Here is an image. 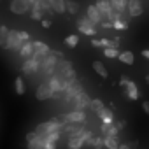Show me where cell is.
<instances>
[{
  "label": "cell",
  "mask_w": 149,
  "mask_h": 149,
  "mask_svg": "<svg viewBox=\"0 0 149 149\" xmlns=\"http://www.w3.org/2000/svg\"><path fill=\"white\" fill-rule=\"evenodd\" d=\"M60 128H63V125H61L56 118H53V119H49V121H44V123L37 125L35 132L39 133V137H44V135H47V133H51V132L60 130Z\"/></svg>",
  "instance_id": "1"
},
{
  "label": "cell",
  "mask_w": 149,
  "mask_h": 149,
  "mask_svg": "<svg viewBox=\"0 0 149 149\" xmlns=\"http://www.w3.org/2000/svg\"><path fill=\"white\" fill-rule=\"evenodd\" d=\"M56 65H58V58L49 51V54H46L42 63H40V70L46 74V76H51V74H54V70H56Z\"/></svg>",
  "instance_id": "2"
},
{
  "label": "cell",
  "mask_w": 149,
  "mask_h": 149,
  "mask_svg": "<svg viewBox=\"0 0 149 149\" xmlns=\"http://www.w3.org/2000/svg\"><path fill=\"white\" fill-rule=\"evenodd\" d=\"M23 44H25V42L21 40V37H19V33H18V30H9V35H7V44H6V47H4V49L19 51Z\"/></svg>",
  "instance_id": "3"
},
{
  "label": "cell",
  "mask_w": 149,
  "mask_h": 149,
  "mask_svg": "<svg viewBox=\"0 0 149 149\" xmlns=\"http://www.w3.org/2000/svg\"><path fill=\"white\" fill-rule=\"evenodd\" d=\"M77 25H79V32L81 33H84V35H90V37H95L97 35V25L86 16V18H81L79 21H77Z\"/></svg>",
  "instance_id": "4"
},
{
  "label": "cell",
  "mask_w": 149,
  "mask_h": 149,
  "mask_svg": "<svg viewBox=\"0 0 149 149\" xmlns=\"http://www.w3.org/2000/svg\"><path fill=\"white\" fill-rule=\"evenodd\" d=\"M42 60H44V58H37V56H30V58H26V61L23 63V67H21V70H23L25 74H32V72H37V70L40 68V63H42Z\"/></svg>",
  "instance_id": "5"
},
{
  "label": "cell",
  "mask_w": 149,
  "mask_h": 149,
  "mask_svg": "<svg viewBox=\"0 0 149 149\" xmlns=\"http://www.w3.org/2000/svg\"><path fill=\"white\" fill-rule=\"evenodd\" d=\"M9 9L14 14H26L32 9V6L28 4V0H13L11 6H9Z\"/></svg>",
  "instance_id": "6"
},
{
  "label": "cell",
  "mask_w": 149,
  "mask_h": 149,
  "mask_svg": "<svg viewBox=\"0 0 149 149\" xmlns=\"http://www.w3.org/2000/svg\"><path fill=\"white\" fill-rule=\"evenodd\" d=\"M81 91H83V86H81V83L76 79V81H74V83L65 90V100H67V102H74V98H76Z\"/></svg>",
  "instance_id": "7"
},
{
  "label": "cell",
  "mask_w": 149,
  "mask_h": 149,
  "mask_svg": "<svg viewBox=\"0 0 149 149\" xmlns=\"http://www.w3.org/2000/svg\"><path fill=\"white\" fill-rule=\"evenodd\" d=\"M47 83H49V86H51V90H53V95H54V93H65V90H67V84L56 76V74H51Z\"/></svg>",
  "instance_id": "8"
},
{
  "label": "cell",
  "mask_w": 149,
  "mask_h": 149,
  "mask_svg": "<svg viewBox=\"0 0 149 149\" xmlns=\"http://www.w3.org/2000/svg\"><path fill=\"white\" fill-rule=\"evenodd\" d=\"M74 107H76V111H84V107H90V104H91V98L88 97V93H84V91H81L76 98H74Z\"/></svg>",
  "instance_id": "9"
},
{
  "label": "cell",
  "mask_w": 149,
  "mask_h": 149,
  "mask_svg": "<svg viewBox=\"0 0 149 149\" xmlns=\"http://www.w3.org/2000/svg\"><path fill=\"white\" fill-rule=\"evenodd\" d=\"M35 97H37V100H47V98H51L53 97V90H51L49 83L39 84L37 86V91H35Z\"/></svg>",
  "instance_id": "10"
},
{
  "label": "cell",
  "mask_w": 149,
  "mask_h": 149,
  "mask_svg": "<svg viewBox=\"0 0 149 149\" xmlns=\"http://www.w3.org/2000/svg\"><path fill=\"white\" fill-rule=\"evenodd\" d=\"M97 9H98V13H100V16H102V19L104 18H107L109 19V16H111V13H112V6H111V0H97Z\"/></svg>",
  "instance_id": "11"
},
{
  "label": "cell",
  "mask_w": 149,
  "mask_h": 149,
  "mask_svg": "<svg viewBox=\"0 0 149 149\" xmlns=\"http://www.w3.org/2000/svg\"><path fill=\"white\" fill-rule=\"evenodd\" d=\"M126 11H128L130 18H137V16H140V14H142V2H140V0H128Z\"/></svg>",
  "instance_id": "12"
},
{
  "label": "cell",
  "mask_w": 149,
  "mask_h": 149,
  "mask_svg": "<svg viewBox=\"0 0 149 149\" xmlns=\"http://www.w3.org/2000/svg\"><path fill=\"white\" fill-rule=\"evenodd\" d=\"M33 44V56H37V58H44L46 54H49V46L47 44H44V42H40V40H35V42H32Z\"/></svg>",
  "instance_id": "13"
},
{
  "label": "cell",
  "mask_w": 149,
  "mask_h": 149,
  "mask_svg": "<svg viewBox=\"0 0 149 149\" xmlns=\"http://www.w3.org/2000/svg\"><path fill=\"white\" fill-rule=\"evenodd\" d=\"M125 97H128L130 100H137L139 98V90H137V84L133 81H128L126 86H125Z\"/></svg>",
  "instance_id": "14"
},
{
  "label": "cell",
  "mask_w": 149,
  "mask_h": 149,
  "mask_svg": "<svg viewBox=\"0 0 149 149\" xmlns=\"http://www.w3.org/2000/svg\"><path fill=\"white\" fill-rule=\"evenodd\" d=\"M84 119H86V114L83 111H72V112H68L65 116V121L67 123H81Z\"/></svg>",
  "instance_id": "15"
},
{
  "label": "cell",
  "mask_w": 149,
  "mask_h": 149,
  "mask_svg": "<svg viewBox=\"0 0 149 149\" xmlns=\"http://www.w3.org/2000/svg\"><path fill=\"white\" fill-rule=\"evenodd\" d=\"M42 14H44L42 6H40L39 2H35V4L32 6V9H30V18H32L33 21H40V19H42Z\"/></svg>",
  "instance_id": "16"
},
{
  "label": "cell",
  "mask_w": 149,
  "mask_h": 149,
  "mask_svg": "<svg viewBox=\"0 0 149 149\" xmlns=\"http://www.w3.org/2000/svg\"><path fill=\"white\" fill-rule=\"evenodd\" d=\"M58 77H60V79L67 84V88H68L74 81H76V79H77V77H76V72H74V68H68L67 72H63L61 76H58Z\"/></svg>",
  "instance_id": "17"
},
{
  "label": "cell",
  "mask_w": 149,
  "mask_h": 149,
  "mask_svg": "<svg viewBox=\"0 0 149 149\" xmlns=\"http://www.w3.org/2000/svg\"><path fill=\"white\" fill-rule=\"evenodd\" d=\"M93 70L98 74L100 77H104V79H107V77H109V70H107V68H105V65H104L102 61H98V60H95V61H93Z\"/></svg>",
  "instance_id": "18"
},
{
  "label": "cell",
  "mask_w": 149,
  "mask_h": 149,
  "mask_svg": "<svg viewBox=\"0 0 149 149\" xmlns=\"http://www.w3.org/2000/svg\"><path fill=\"white\" fill-rule=\"evenodd\" d=\"M88 18L95 23V25H100V21H102V16H100V13H98V9H97V6H90L88 7Z\"/></svg>",
  "instance_id": "19"
},
{
  "label": "cell",
  "mask_w": 149,
  "mask_h": 149,
  "mask_svg": "<svg viewBox=\"0 0 149 149\" xmlns=\"http://www.w3.org/2000/svg\"><path fill=\"white\" fill-rule=\"evenodd\" d=\"M102 132H104L105 135L118 137V133H119V128H118L114 123H102Z\"/></svg>",
  "instance_id": "20"
},
{
  "label": "cell",
  "mask_w": 149,
  "mask_h": 149,
  "mask_svg": "<svg viewBox=\"0 0 149 149\" xmlns=\"http://www.w3.org/2000/svg\"><path fill=\"white\" fill-rule=\"evenodd\" d=\"M23 58H30V56H33V44L30 42V40H26L23 46H21V49L18 51Z\"/></svg>",
  "instance_id": "21"
},
{
  "label": "cell",
  "mask_w": 149,
  "mask_h": 149,
  "mask_svg": "<svg viewBox=\"0 0 149 149\" xmlns=\"http://www.w3.org/2000/svg\"><path fill=\"white\" fill-rule=\"evenodd\" d=\"M118 60H119L121 63H126V65H133V61H135V56H133V53H132V51H123V53H119Z\"/></svg>",
  "instance_id": "22"
},
{
  "label": "cell",
  "mask_w": 149,
  "mask_h": 149,
  "mask_svg": "<svg viewBox=\"0 0 149 149\" xmlns=\"http://www.w3.org/2000/svg\"><path fill=\"white\" fill-rule=\"evenodd\" d=\"M98 118L102 119V123H112L114 121V114H112V109H102L98 112Z\"/></svg>",
  "instance_id": "23"
},
{
  "label": "cell",
  "mask_w": 149,
  "mask_h": 149,
  "mask_svg": "<svg viewBox=\"0 0 149 149\" xmlns=\"http://www.w3.org/2000/svg\"><path fill=\"white\" fill-rule=\"evenodd\" d=\"M104 147H107V149H118V147H119L118 137H112V135H105V139H104Z\"/></svg>",
  "instance_id": "24"
},
{
  "label": "cell",
  "mask_w": 149,
  "mask_h": 149,
  "mask_svg": "<svg viewBox=\"0 0 149 149\" xmlns=\"http://www.w3.org/2000/svg\"><path fill=\"white\" fill-rule=\"evenodd\" d=\"M126 4H128V0H111L112 9L118 11V13H121V14L126 11Z\"/></svg>",
  "instance_id": "25"
},
{
  "label": "cell",
  "mask_w": 149,
  "mask_h": 149,
  "mask_svg": "<svg viewBox=\"0 0 149 149\" xmlns=\"http://www.w3.org/2000/svg\"><path fill=\"white\" fill-rule=\"evenodd\" d=\"M51 6H53V11L58 13V14H63L67 11L65 7V0H51Z\"/></svg>",
  "instance_id": "26"
},
{
  "label": "cell",
  "mask_w": 149,
  "mask_h": 149,
  "mask_svg": "<svg viewBox=\"0 0 149 149\" xmlns=\"http://www.w3.org/2000/svg\"><path fill=\"white\" fill-rule=\"evenodd\" d=\"M83 146L84 144H83V140L79 137H68V144H67L68 149H81Z\"/></svg>",
  "instance_id": "27"
},
{
  "label": "cell",
  "mask_w": 149,
  "mask_h": 149,
  "mask_svg": "<svg viewBox=\"0 0 149 149\" xmlns=\"http://www.w3.org/2000/svg\"><path fill=\"white\" fill-rule=\"evenodd\" d=\"M26 147L28 149H44V139L42 137H37L30 142H26Z\"/></svg>",
  "instance_id": "28"
},
{
  "label": "cell",
  "mask_w": 149,
  "mask_h": 149,
  "mask_svg": "<svg viewBox=\"0 0 149 149\" xmlns=\"http://www.w3.org/2000/svg\"><path fill=\"white\" fill-rule=\"evenodd\" d=\"M14 91L18 93V95H25V81H23V77H16L14 79Z\"/></svg>",
  "instance_id": "29"
},
{
  "label": "cell",
  "mask_w": 149,
  "mask_h": 149,
  "mask_svg": "<svg viewBox=\"0 0 149 149\" xmlns=\"http://www.w3.org/2000/svg\"><path fill=\"white\" fill-rule=\"evenodd\" d=\"M65 7L70 14H77V11H79V4L76 0H65Z\"/></svg>",
  "instance_id": "30"
},
{
  "label": "cell",
  "mask_w": 149,
  "mask_h": 149,
  "mask_svg": "<svg viewBox=\"0 0 149 149\" xmlns=\"http://www.w3.org/2000/svg\"><path fill=\"white\" fill-rule=\"evenodd\" d=\"M93 137H95V135H93L90 130H83V133H81V140H83V144H84V146H91Z\"/></svg>",
  "instance_id": "31"
},
{
  "label": "cell",
  "mask_w": 149,
  "mask_h": 149,
  "mask_svg": "<svg viewBox=\"0 0 149 149\" xmlns=\"http://www.w3.org/2000/svg\"><path fill=\"white\" fill-rule=\"evenodd\" d=\"M7 35H9V28L0 26V46L2 47H6V44H7Z\"/></svg>",
  "instance_id": "32"
},
{
  "label": "cell",
  "mask_w": 149,
  "mask_h": 149,
  "mask_svg": "<svg viewBox=\"0 0 149 149\" xmlns=\"http://www.w3.org/2000/svg\"><path fill=\"white\" fill-rule=\"evenodd\" d=\"M37 2L42 6V9H44V13H46V14H49V16H51V14L54 13V11H53V6H51V0H37Z\"/></svg>",
  "instance_id": "33"
},
{
  "label": "cell",
  "mask_w": 149,
  "mask_h": 149,
  "mask_svg": "<svg viewBox=\"0 0 149 149\" xmlns=\"http://www.w3.org/2000/svg\"><path fill=\"white\" fill-rule=\"evenodd\" d=\"M90 107H91V109L98 114V112L104 109V102H102L100 98H93V100H91V104H90Z\"/></svg>",
  "instance_id": "34"
},
{
  "label": "cell",
  "mask_w": 149,
  "mask_h": 149,
  "mask_svg": "<svg viewBox=\"0 0 149 149\" xmlns=\"http://www.w3.org/2000/svg\"><path fill=\"white\" fill-rule=\"evenodd\" d=\"M65 44H67L68 47H76V46L79 44V37H77V35H68V37L65 39Z\"/></svg>",
  "instance_id": "35"
},
{
  "label": "cell",
  "mask_w": 149,
  "mask_h": 149,
  "mask_svg": "<svg viewBox=\"0 0 149 149\" xmlns=\"http://www.w3.org/2000/svg\"><path fill=\"white\" fill-rule=\"evenodd\" d=\"M112 28L114 30H126L128 28V23L125 19H116V21H112Z\"/></svg>",
  "instance_id": "36"
},
{
  "label": "cell",
  "mask_w": 149,
  "mask_h": 149,
  "mask_svg": "<svg viewBox=\"0 0 149 149\" xmlns=\"http://www.w3.org/2000/svg\"><path fill=\"white\" fill-rule=\"evenodd\" d=\"M104 54L107 58H118L119 56V51H118V47H105L104 49Z\"/></svg>",
  "instance_id": "37"
},
{
  "label": "cell",
  "mask_w": 149,
  "mask_h": 149,
  "mask_svg": "<svg viewBox=\"0 0 149 149\" xmlns=\"http://www.w3.org/2000/svg\"><path fill=\"white\" fill-rule=\"evenodd\" d=\"M91 146H93L95 149H102V147H104V139H102V137H93Z\"/></svg>",
  "instance_id": "38"
},
{
  "label": "cell",
  "mask_w": 149,
  "mask_h": 149,
  "mask_svg": "<svg viewBox=\"0 0 149 149\" xmlns=\"http://www.w3.org/2000/svg\"><path fill=\"white\" fill-rule=\"evenodd\" d=\"M42 139H44V137H42ZM44 149H56V140L44 139Z\"/></svg>",
  "instance_id": "39"
},
{
  "label": "cell",
  "mask_w": 149,
  "mask_h": 149,
  "mask_svg": "<svg viewBox=\"0 0 149 149\" xmlns=\"http://www.w3.org/2000/svg\"><path fill=\"white\" fill-rule=\"evenodd\" d=\"M39 137V133L33 130V132H30V133H26V142H30V140H33V139H37Z\"/></svg>",
  "instance_id": "40"
},
{
  "label": "cell",
  "mask_w": 149,
  "mask_h": 149,
  "mask_svg": "<svg viewBox=\"0 0 149 149\" xmlns=\"http://www.w3.org/2000/svg\"><path fill=\"white\" fill-rule=\"evenodd\" d=\"M18 33H19V37H21V40H23V42H26V40H30V35H28L26 32H19V30H18Z\"/></svg>",
  "instance_id": "41"
},
{
  "label": "cell",
  "mask_w": 149,
  "mask_h": 149,
  "mask_svg": "<svg viewBox=\"0 0 149 149\" xmlns=\"http://www.w3.org/2000/svg\"><path fill=\"white\" fill-rule=\"evenodd\" d=\"M142 109H144V112L149 116V100H144V102H142Z\"/></svg>",
  "instance_id": "42"
},
{
  "label": "cell",
  "mask_w": 149,
  "mask_h": 149,
  "mask_svg": "<svg viewBox=\"0 0 149 149\" xmlns=\"http://www.w3.org/2000/svg\"><path fill=\"white\" fill-rule=\"evenodd\" d=\"M40 23H42V26H44V28H49V26L53 25V23H51V19H40Z\"/></svg>",
  "instance_id": "43"
},
{
  "label": "cell",
  "mask_w": 149,
  "mask_h": 149,
  "mask_svg": "<svg viewBox=\"0 0 149 149\" xmlns=\"http://www.w3.org/2000/svg\"><path fill=\"white\" fill-rule=\"evenodd\" d=\"M100 26H104V28H112V21H100Z\"/></svg>",
  "instance_id": "44"
},
{
  "label": "cell",
  "mask_w": 149,
  "mask_h": 149,
  "mask_svg": "<svg viewBox=\"0 0 149 149\" xmlns=\"http://www.w3.org/2000/svg\"><path fill=\"white\" fill-rule=\"evenodd\" d=\"M128 81H130V79H128L126 76H121V79H119V84H121V86H126V83H128Z\"/></svg>",
  "instance_id": "45"
},
{
  "label": "cell",
  "mask_w": 149,
  "mask_h": 149,
  "mask_svg": "<svg viewBox=\"0 0 149 149\" xmlns=\"http://www.w3.org/2000/svg\"><path fill=\"white\" fill-rule=\"evenodd\" d=\"M125 125H126V121H123V119H121V121H118V123H116V126H118V128H119V130H123V128H125Z\"/></svg>",
  "instance_id": "46"
},
{
  "label": "cell",
  "mask_w": 149,
  "mask_h": 149,
  "mask_svg": "<svg viewBox=\"0 0 149 149\" xmlns=\"http://www.w3.org/2000/svg\"><path fill=\"white\" fill-rule=\"evenodd\" d=\"M51 53H53L54 56H58V58H63V53H61V51H51Z\"/></svg>",
  "instance_id": "47"
},
{
  "label": "cell",
  "mask_w": 149,
  "mask_h": 149,
  "mask_svg": "<svg viewBox=\"0 0 149 149\" xmlns=\"http://www.w3.org/2000/svg\"><path fill=\"white\" fill-rule=\"evenodd\" d=\"M118 149H132V147H130V144H119Z\"/></svg>",
  "instance_id": "48"
},
{
  "label": "cell",
  "mask_w": 149,
  "mask_h": 149,
  "mask_svg": "<svg viewBox=\"0 0 149 149\" xmlns=\"http://www.w3.org/2000/svg\"><path fill=\"white\" fill-rule=\"evenodd\" d=\"M137 146H139V142H137V140H132V142H130V147H132V149H135Z\"/></svg>",
  "instance_id": "49"
},
{
  "label": "cell",
  "mask_w": 149,
  "mask_h": 149,
  "mask_svg": "<svg viewBox=\"0 0 149 149\" xmlns=\"http://www.w3.org/2000/svg\"><path fill=\"white\" fill-rule=\"evenodd\" d=\"M142 56H144V58H147V60H149V49H144V51H142Z\"/></svg>",
  "instance_id": "50"
},
{
  "label": "cell",
  "mask_w": 149,
  "mask_h": 149,
  "mask_svg": "<svg viewBox=\"0 0 149 149\" xmlns=\"http://www.w3.org/2000/svg\"><path fill=\"white\" fill-rule=\"evenodd\" d=\"M35 2H37V0H28V4H30V6H33Z\"/></svg>",
  "instance_id": "51"
},
{
  "label": "cell",
  "mask_w": 149,
  "mask_h": 149,
  "mask_svg": "<svg viewBox=\"0 0 149 149\" xmlns=\"http://www.w3.org/2000/svg\"><path fill=\"white\" fill-rule=\"evenodd\" d=\"M146 83H149V74H147V76H146Z\"/></svg>",
  "instance_id": "52"
}]
</instances>
